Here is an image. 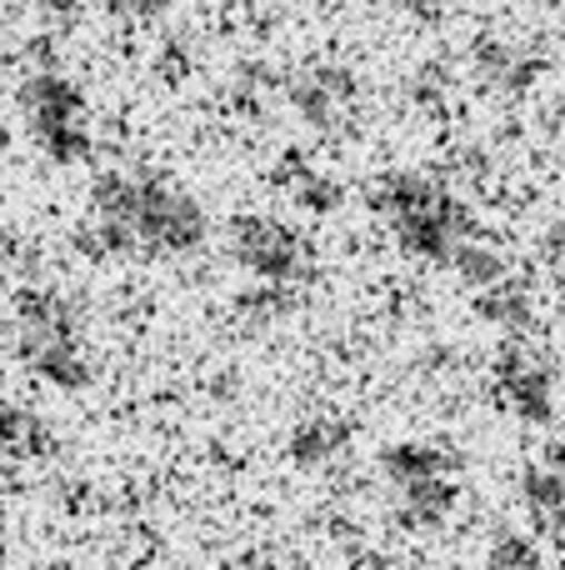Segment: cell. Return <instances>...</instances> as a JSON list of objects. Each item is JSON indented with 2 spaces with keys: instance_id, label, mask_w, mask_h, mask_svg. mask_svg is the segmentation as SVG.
Wrapping results in <instances>:
<instances>
[{
  "instance_id": "6da1fadb",
  "label": "cell",
  "mask_w": 565,
  "mask_h": 570,
  "mask_svg": "<svg viewBox=\"0 0 565 570\" xmlns=\"http://www.w3.org/2000/svg\"><path fill=\"white\" fill-rule=\"evenodd\" d=\"M210 236V216L180 180L150 166H110L90 186V220L76 246L90 256H190Z\"/></svg>"
},
{
  "instance_id": "7a4b0ae2",
  "label": "cell",
  "mask_w": 565,
  "mask_h": 570,
  "mask_svg": "<svg viewBox=\"0 0 565 570\" xmlns=\"http://www.w3.org/2000/svg\"><path fill=\"white\" fill-rule=\"evenodd\" d=\"M376 210L386 216L400 250L450 266L460 240L476 236V210L430 170H386L376 186Z\"/></svg>"
},
{
  "instance_id": "3957f363",
  "label": "cell",
  "mask_w": 565,
  "mask_h": 570,
  "mask_svg": "<svg viewBox=\"0 0 565 570\" xmlns=\"http://www.w3.org/2000/svg\"><path fill=\"white\" fill-rule=\"evenodd\" d=\"M16 351L40 381L60 391H80L96 375L86 331H80V305L46 281H26L16 291Z\"/></svg>"
},
{
  "instance_id": "277c9868",
  "label": "cell",
  "mask_w": 565,
  "mask_h": 570,
  "mask_svg": "<svg viewBox=\"0 0 565 570\" xmlns=\"http://www.w3.org/2000/svg\"><path fill=\"white\" fill-rule=\"evenodd\" d=\"M20 116H26L36 146L50 160H86L90 156V110L80 86L56 66V60H36L16 86Z\"/></svg>"
},
{
  "instance_id": "5b68a950",
  "label": "cell",
  "mask_w": 565,
  "mask_h": 570,
  "mask_svg": "<svg viewBox=\"0 0 565 570\" xmlns=\"http://www.w3.org/2000/svg\"><path fill=\"white\" fill-rule=\"evenodd\" d=\"M226 256L236 271H246L250 285H280V291H296L310 271L306 236L270 210H246L226 220Z\"/></svg>"
},
{
  "instance_id": "8992f818",
  "label": "cell",
  "mask_w": 565,
  "mask_h": 570,
  "mask_svg": "<svg viewBox=\"0 0 565 570\" xmlns=\"http://www.w3.org/2000/svg\"><path fill=\"white\" fill-rule=\"evenodd\" d=\"M490 381H496V395L506 401L511 415H521V421H531V425L556 421V365H551L536 345L506 341L496 355Z\"/></svg>"
},
{
  "instance_id": "52a82bcc",
  "label": "cell",
  "mask_w": 565,
  "mask_h": 570,
  "mask_svg": "<svg viewBox=\"0 0 565 570\" xmlns=\"http://www.w3.org/2000/svg\"><path fill=\"white\" fill-rule=\"evenodd\" d=\"M286 100L310 120V126H340L360 100V80L340 60H310V66L286 76Z\"/></svg>"
},
{
  "instance_id": "ba28073f",
  "label": "cell",
  "mask_w": 565,
  "mask_h": 570,
  "mask_svg": "<svg viewBox=\"0 0 565 570\" xmlns=\"http://www.w3.org/2000/svg\"><path fill=\"white\" fill-rule=\"evenodd\" d=\"M470 66L480 80L500 90H521L541 76L546 56L536 50V40H516V36H476L470 40Z\"/></svg>"
},
{
  "instance_id": "9c48e42d",
  "label": "cell",
  "mask_w": 565,
  "mask_h": 570,
  "mask_svg": "<svg viewBox=\"0 0 565 570\" xmlns=\"http://www.w3.org/2000/svg\"><path fill=\"white\" fill-rule=\"evenodd\" d=\"M380 475L390 481V491L416 481H446V475H456V451L436 435H400L380 451Z\"/></svg>"
},
{
  "instance_id": "30bf717a",
  "label": "cell",
  "mask_w": 565,
  "mask_h": 570,
  "mask_svg": "<svg viewBox=\"0 0 565 570\" xmlns=\"http://www.w3.org/2000/svg\"><path fill=\"white\" fill-rule=\"evenodd\" d=\"M346 451H350V425L340 421L336 411L300 415L286 435V455L296 465H306V471H326V465H336Z\"/></svg>"
},
{
  "instance_id": "8fae6325",
  "label": "cell",
  "mask_w": 565,
  "mask_h": 570,
  "mask_svg": "<svg viewBox=\"0 0 565 570\" xmlns=\"http://www.w3.org/2000/svg\"><path fill=\"white\" fill-rule=\"evenodd\" d=\"M521 505L541 531H565V471L551 455L521 471Z\"/></svg>"
},
{
  "instance_id": "7c38bea8",
  "label": "cell",
  "mask_w": 565,
  "mask_h": 570,
  "mask_svg": "<svg viewBox=\"0 0 565 570\" xmlns=\"http://www.w3.org/2000/svg\"><path fill=\"white\" fill-rule=\"evenodd\" d=\"M0 451L10 455H50L56 451V431L50 421L26 401H0Z\"/></svg>"
},
{
  "instance_id": "4fadbf2b",
  "label": "cell",
  "mask_w": 565,
  "mask_h": 570,
  "mask_svg": "<svg viewBox=\"0 0 565 570\" xmlns=\"http://www.w3.org/2000/svg\"><path fill=\"white\" fill-rule=\"evenodd\" d=\"M450 271H456V276L466 281L470 291H486V285H496V281L516 276V271H511L506 246H500V240H490L486 230H476L470 240H460L456 256H450Z\"/></svg>"
},
{
  "instance_id": "5bb4252c",
  "label": "cell",
  "mask_w": 565,
  "mask_h": 570,
  "mask_svg": "<svg viewBox=\"0 0 565 570\" xmlns=\"http://www.w3.org/2000/svg\"><path fill=\"white\" fill-rule=\"evenodd\" d=\"M476 315H486L500 331H526L536 321V295H531V285L521 276H506L486 285V291H476Z\"/></svg>"
},
{
  "instance_id": "9a60e30c",
  "label": "cell",
  "mask_w": 565,
  "mask_h": 570,
  "mask_svg": "<svg viewBox=\"0 0 565 570\" xmlns=\"http://www.w3.org/2000/svg\"><path fill=\"white\" fill-rule=\"evenodd\" d=\"M456 475H446V481H416V485H400L396 491V515L406 525H440L450 511H456Z\"/></svg>"
},
{
  "instance_id": "2e32d148",
  "label": "cell",
  "mask_w": 565,
  "mask_h": 570,
  "mask_svg": "<svg viewBox=\"0 0 565 570\" xmlns=\"http://www.w3.org/2000/svg\"><path fill=\"white\" fill-rule=\"evenodd\" d=\"M486 570H546V551L531 531L521 525H500L486 546Z\"/></svg>"
},
{
  "instance_id": "e0dca14e",
  "label": "cell",
  "mask_w": 565,
  "mask_h": 570,
  "mask_svg": "<svg viewBox=\"0 0 565 570\" xmlns=\"http://www.w3.org/2000/svg\"><path fill=\"white\" fill-rule=\"evenodd\" d=\"M286 186H290V196H296L300 206H310V210H336L340 206V180L330 176V170L300 160V156L286 166Z\"/></svg>"
},
{
  "instance_id": "ac0fdd59",
  "label": "cell",
  "mask_w": 565,
  "mask_h": 570,
  "mask_svg": "<svg viewBox=\"0 0 565 570\" xmlns=\"http://www.w3.org/2000/svg\"><path fill=\"white\" fill-rule=\"evenodd\" d=\"M236 311L250 315V321H280L290 311V291H280V285H246Z\"/></svg>"
},
{
  "instance_id": "d6986e66",
  "label": "cell",
  "mask_w": 565,
  "mask_h": 570,
  "mask_svg": "<svg viewBox=\"0 0 565 570\" xmlns=\"http://www.w3.org/2000/svg\"><path fill=\"white\" fill-rule=\"evenodd\" d=\"M541 256L556 271H565V220H551V226L541 230Z\"/></svg>"
},
{
  "instance_id": "ffe728a7",
  "label": "cell",
  "mask_w": 565,
  "mask_h": 570,
  "mask_svg": "<svg viewBox=\"0 0 565 570\" xmlns=\"http://www.w3.org/2000/svg\"><path fill=\"white\" fill-rule=\"evenodd\" d=\"M556 116L565 120V86H561V96H556Z\"/></svg>"
},
{
  "instance_id": "44dd1931",
  "label": "cell",
  "mask_w": 565,
  "mask_h": 570,
  "mask_svg": "<svg viewBox=\"0 0 565 570\" xmlns=\"http://www.w3.org/2000/svg\"><path fill=\"white\" fill-rule=\"evenodd\" d=\"M426 570H460L456 561H440V566H426Z\"/></svg>"
},
{
  "instance_id": "7402d4cb",
  "label": "cell",
  "mask_w": 565,
  "mask_h": 570,
  "mask_svg": "<svg viewBox=\"0 0 565 570\" xmlns=\"http://www.w3.org/2000/svg\"><path fill=\"white\" fill-rule=\"evenodd\" d=\"M6 146H10V136H6V126H0V156H6Z\"/></svg>"
},
{
  "instance_id": "603a6c76",
  "label": "cell",
  "mask_w": 565,
  "mask_h": 570,
  "mask_svg": "<svg viewBox=\"0 0 565 570\" xmlns=\"http://www.w3.org/2000/svg\"><path fill=\"white\" fill-rule=\"evenodd\" d=\"M40 570H66V566H40Z\"/></svg>"
}]
</instances>
